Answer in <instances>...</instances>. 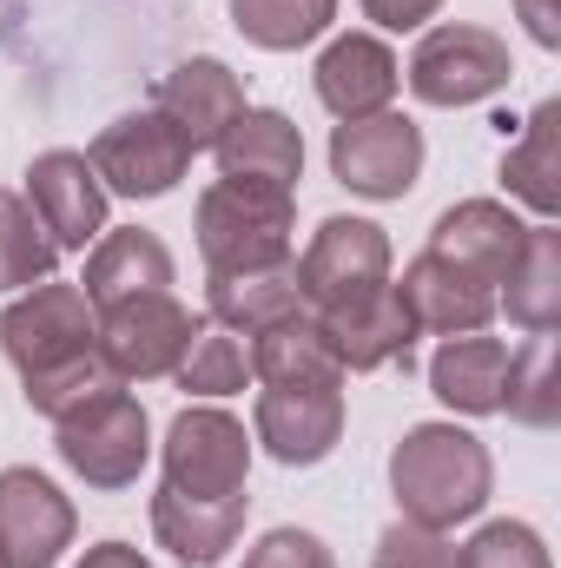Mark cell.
<instances>
[{
    "label": "cell",
    "instance_id": "34",
    "mask_svg": "<svg viewBox=\"0 0 561 568\" xmlns=\"http://www.w3.org/2000/svg\"><path fill=\"white\" fill-rule=\"evenodd\" d=\"M245 568H337V556L324 549V536H310V529H265L258 542H252V556Z\"/></svg>",
    "mask_w": 561,
    "mask_h": 568
},
{
    "label": "cell",
    "instance_id": "28",
    "mask_svg": "<svg viewBox=\"0 0 561 568\" xmlns=\"http://www.w3.org/2000/svg\"><path fill=\"white\" fill-rule=\"evenodd\" d=\"M245 351H252V377H258V384H310V377H344V371H337V357L324 351V337H317L310 311H304V317H290V324H278V331H258Z\"/></svg>",
    "mask_w": 561,
    "mask_h": 568
},
{
    "label": "cell",
    "instance_id": "36",
    "mask_svg": "<svg viewBox=\"0 0 561 568\" xmlns=\"http://www.w3.org/2000/svg\"><path fill=\"white\" fill-rule=\"evenodd\" d=\"M516 13L536 47H561V0H516Z\"/></svg>",
    "mask_w": 561,
    "mask_h": 568
},
{
    "label": "cell",
    "instance_id": "12",
    "mask_svg": "<svg viewBox=\"0 0 561 568\" xmlns=\"http://www.w3.org/2000/svg\"><path fill=\"white\" fill-rule=\"evenodd\" d=\"M310 324H317L324 351L337 357V371H410L422 337L397 284H384L357 304H337V311H310Z\"/></svg>",
    "mask_w": 561,
    "mask_h": 568
},
{
    "label": "cell",
    "instance_id": "22",
    "mask_svg": "<svg viewBox=\"0 0 561 568\" xmlns=\"http://www.w3.org/2000/svg\"><path fill=\"white\" fill-rule=\"evenodd\" d=\"M502 384H509V344L502 337H442L429 357V390L456 410V417H496L502 410Z\"/></svg>",
    "mask_w": 561,
    "mask_h": 568
},
{
    "label": "cell",
    "instance_id": "30",
    "mask_svg": "<svg viewBox=\"0 0 561 568\" xmlns=\"http://www.w3.org/2000/svg\"><path fill=\"white\" fill-rule=\"evenodd\" d=\"M172 377H178V390H192V397H232V390H245V384H252V351H245L232 331L198 324Z\"/></svg>",
    "mask_w": 561,
    "mask_h": 568
},
{
    "label": "cell",
    "instance_id": "24",
    "mask_svg": "<svg viewBox=\"0 0 561 568\" xmlns=\"http://www.w3.org/2000/svg\"><path fill=\"white\" fill-rule=\"evenodd\" d=\"M502 185L509 199H522L536 219H555L561 212V100H542L516 140L502 152Z\"/></svg>",
    "mask_w": 561,
    "mask_h": 568
},
{
    "label": "cell",
    "instance_id": "35",
    "mask_svg": "<svg viewBox=\"0 0 561 568\" xmlns=\"http://www.w3.org/2000/svg\"><path fill=\"white\" fill-rule=\"evenodd\" d=\"M364 7V20H377L384 33H410L422 20H436L442 13V0H357Z\"/></svg>",
    "mask_w": 561,
    "mask_h": 568
},
{
    "label": "cell",
    "instance_id": "5",
    "mask_svg": "<svg viewBox=\"0 0 561 568\" xmlns=\"http://www.w3.org/2000/svg\"><path fill=\"white\" fill-rule=\"evenodd\" d=\"M93 331H100V317H93L86 291L67 284V278L33 284V291H20V297L0 311V351H7V364L20 371V384L60 371V364H73V357H86V351H93Z\"/></svg>",
    "mask_w": 561,
    "mask_h": 568
},
{
    "label": "cell",
    "instance_id": "15",
    "mask_svg": "<svg viewBox=\"0 0 561 568\" xmlns=\"http://www.w3.org/2000/svg\"><path fill=\"white\" fill-rule=\"evenodd\" d=\"M522 239H529V225H522L502 199H462V205H449V212L429 225V258H442V265H456L462 278H476V284L496 291V284L509 278Z\"/></svg>",
    "mask_w": 561,
    "mask_h": 568
},
{
    "label": "cell",
    "instance_id": "18",
    "mask_svg": "<svg viewBox=\"0 0 561 568\" xmlns=\"http://www.w3.org/2000/svg\"><path fill=\"white\" fill-rule=\"evenodd\" d=\"M212 152H218V179H238V185L297 192V179H304V133L278 106H245Z\"/></svg>",
    "mask_w": 561,
    "mask_h": 568
},
{
    "label": "cell",
    "instance_id": "6",
    "mask_svg": "<svg viewBox=\"0 0 561 568\" xmlns=\"http://www.w3.org/2000/svg\"><path fill=\"white\" fill-rule=\"evenodd\" d=\"M165 489L178 496H198V503H225V496H245V476H252V436L232 410H212V404H192L178 410L165 429Z\"/></svg>",
    "mask_w": 561,
    "mask_h": 568
},
{
    "label": "cell",
    "instance_id": "33",
    "mask_svg": "<svg viewBox=\"0 0 561 568\" xmlns=\"http://www.w3.org/2000/svg\"><path fill=\"white\" fill-rule=\"evenodd\" d=\"M370 568H456V542L397 516V523L377 536V556H370Z\"/></svg>",
    "mask_w": 561,
    "mask_h": 568
},
{
    "label": "cell",
    "instance_id": "16",
    "mask_svg": "<svg viewBox=\"0 0 561 568\" xmlns=\"http://www.w3.org/2000/svg\"><path fill=\"white\" fill-rule=\"evenodd\" d=\"M317 100L324 113L344 126V120H370V113H390L397 87H404V67L397 53L377 40V33H337L324 53H317Z\"/></svg>",
    "mask_w": 561,
    "mask_h": 568
},
{
    "label": "cell",
    "instance_id": "19",
    "mask_svg": "<svg viewBox=\"0 0 561 568\" xmlns=\"http://www.w3.org/2000/svg\"><path fill=\"white\" fill-rule=\"evenodd\" d=\"M245 516H252V496H225V503H198V496H178V489L152 496L159 549H172L178 562H192V568L225 562L238 549V536H245Z\"/></svg>",
    "mask_w": 561,
    "mask_h": 568
},
{
    "label": "cell",
    "instance_id": "4",
    "mask_svg": "<svg viewBox=\"0 0 561 568\" xmlns=\"http://www.w3.org/2000/svg\"><path fill=\"white\" fill-rule=\"evenodd\" d=\"M53 429H60V443H53L60 463L86 489H133L140 469L152 463V424H145L140 397H126V384L80 404V410H67Z\"/></svg>",
    "mask_w": 561,
    "mask_h": 568
},
{
    "label": "cell",
    "instance_id": "1",
    "mask_svg": "<svg viewBox=\"0 0 561 568\" xmlns=\"http://www.w3.org/2000/svg\"><path fill=\"white\" fill-rule=\"evenodd\" d=\"M489 489H496L489 443L456 424H417L390 449V496H397L404 523H417V529L449 536L456 523L482 516Z\"/></svg>",
    "mask_w": 561,
    "mask_h": 568
},
{
    "label": "cell",
    "instance_id": "25",
    "mask_svg": "<svg viewBox=\"0 0 561 568\" xmlns=\"http://www.w3.org/2000/svg\"><path fill=\"white\" fill-rule=\"evenodd\" d=\"M496 304L509 311V324H522V331H536V337L561 324V232L549 219L529 225V239H522L509 278L496 284Z\"/></svg>",
    "mask_w": 561,
    "mask_h": 568
},
{
    "label": "cell",
    "instance_id": "23",
    "mask_svg": "<svg viewBox=\"0 0 561 568\" xmlns=\"http://www.w3.org/2000/svg\"><path fill=\"white\" fill-rule=\"evenodd\" d=\"M172 284V252L159 232H140V225H120V232H100L93 252H86V304L106 311L120 297H140V291H165Z\"/></svg>",
    "mask_w": 561,
    "mask_h": 568
},
{
    "label": "cell",
    "instance_id": "11",
    "mask_svg": "<svg viewBox=\"0 0 561 568\" xmlns=\"http://www.w3.org/2000/svg\"><path fill=\"white\" fill-rule=\"evenodd\" d=\"M330 172L337 185H350L357 199H404L422 179V126L404 113H370V120H344L330 133Z\"/></svg>",
    "mask_w": 561,
    "mask_h": 568
},
{
    "label": "cell",
    "instance_id": "14",
    "mask_svg": "<svg viewBox=\"0 0 561 568\" xmlns=\"http://www.w3.org/2000/svg\"><path fill=\"white\" fill-rule=\"evenodd\" d=\"M27 205L40 212V225L60 252H86L106 232V185L86 165V152H67V145L40 152L27 165Z\"/></svg>",
    "mask_w": 561,
    "mask_h": 568
},
{
    "label": "cell",
    "instance_id": "7",
    "mask_svg": "<svg viewBox=\"0 0 561 568\" xmlns=\"http://www.w3.org/2000/svg\"><path fill=\"white\" fill-rule=\"evenodd\" d=\"M192 331H198V317L172 291H140V297H120V304L100 311L93 344H100V357L113 364L120 384H152V377L178 371Z\"/></svg>",
    "mask_w": 561,
    "mask_h": 568
},
{
    "label": "cell",
    "instance_id": "17",
    "mask_svg": "<svg viewBox=\"0 0 561 568\" xmlns=\"http://www.w3.org/2000/svg\"><path fill=\"white\" fill-rule=\"evenodd\" d=\"M152 106L185 133L192 152H212V145L225 140V126L245 113V80H238L225 60L198 53V60H178L172 73H159Z\"/></svg>",
    "mask_w": 561,
    "mask_h": 568
},
{
    "label": "cell",
    "instance_id": "20",
    "mask_svg": "<svg viewBox=\"0 0 561 568\" xmlns=\"http://www.w3.org/2000/svg\"><path fill=\"white\" fill-rule=\"evenodd\" d=\"M205 311L218 331L232 337H258V331H278L290 317H304V291H297V265H258V272H212L205 291Z\"/></svg>",
    "mask_w": 561,
    "mask_h": 568
},
{
    "label": "cell",
    "instance_id": "8",
    "mask_svg": "<svg viewBox=\"0 0 561 568\" xmlns=\"http://www.w3.org/2000/svg\"><path fill=\"white\" fill-rule=\"evenodd\" d=\"M290 265H297L304 311H337L390 284V239L370 219H324Z\"/></svg>",
    "mask_w": 561,
    "mask_h": 568
},
{
    "label": "cell",
    "instance_id": "32",
    "mask_svg": "<svg viewBox=\"0 0 561 568\" xmlns=\"http://www.w3.org/2000/svg\"><path fill=\"white\" fill-rule=\"evenodd\" d=\"M456 568H555V562H549V542L529 523H482L456 549Z\"/></svg>",
    "mask_w": 561,
    "mask_h": 568
},
{
    "label": "cell",
    "instance_id": "29",
    "mask_svg": "<svg viewBox=\"0 0 561 568\" xmlns=\"http://www.w3.org/2000/svg\"><path fill=\"white\" fill-rule=\"evenodd\" d=\"M502 410L522 429H555L561 424V351L542 331L522 357H509V384H502Z\"/></svg>",
    "mask_w": 561,
    "mask_h": 568
},
{
    "label": "cell",
    "instance_id": "9",
    "mask_svg": "<svg viewBox=\"0 0 561 568\" xmlns=\"http://www.w3.org/2000/svg\"><path fill=\"white\" fill-rule=\"evenodd\" d=\"M86 165L120 199H159L192 172V145L159 106H140V113H120L113 126H100V140L86 145Z\"/></svg>",
    "mask_w": 561,
    "mask_h": 568
},
{
    "label": "cell",
    "instance_id": "31",
    "mask_svg": "<svg viewBox=\"0 0 561 568\" xmlns=\"http://www.w3.org/2000/svg\"><path fill=\"white\" fill-rule=\"evenodd\" d=\"M106 390H120V377H113V364L100 357V344L86 351V357H73V364H60V371H47V377H27V404L40 410V417H67V410H80V404H93V397H106Z\"/></svg>",
    "mask_w": 561,
    "mask_h": 568
},
{
    "label": "cell",
    "instance_id": "37",
    "mask_svg": "<svg viewBox=\"0 0 561 568\" xmlns=\"http://www.w3.org/2000/svg\"><path fill=\"white\" fill-rule=\"evenodd\" d=\"M73 568H152V562H145L133 542H100V549H86Z\"/></svg>",
    "mask_w": 561,
    "mask_h": 568
},
{
    "label": "cell",
    "instance_id": "10",
    "mask_svg": "<svg viewBox=\"0 0 561 568\" xmlns=\"http://www.w3.org/2000/svg\"><path fill=\"white\" fill-rule=\"evenodd\" d=\"M252 443L284 469H310L344 443V377H310V384H265L252 410Z\"/></svg>",
    "mask_w": 561,
    "mask_h": 568
},
{
    "label": "cell",
    "instance_id": "38",
    "mask_svg": "<svg viewBox=\"0 0 561 568\" xmlns=\"http://www.w3.org/2000/svg\"><path fill=\"white\" fill-rule=\"evenodd\" d=\"M0 568H7V556H0Z\"/></svg>",
    "mask_w": 561,
    "mask_h": 568
},
{
    "label": "cell",
    "instance_id": "27",
    "mask_svg": "<svg viewBox=\"0 0 561 568\" xmlns=\"http://www.w3.org/2000/svg\"><path fill=\"white\" fill-rule=\"evenodd\" d=\"M330 20H337V0H232V27L265 53H297L324 40Z\"/></svg>",
    "mask_w": 561,
    "mask_h": 568
},
{
    "label": "cell",
    "instance_id": "13",
    "mask_svg": "<svg viewBox=\"0 0 561 568\" xmlns=\"http://www.w3.org/2000/svg\"><path fill=\"white\" fill-rule=\"evenodd\" d=\"M73 503L40 469H0V556L7 568H53L73 549Z\"/></svg>",
    "mask_w": 561,
    "mask_h": 568
},
{
    "label": "cell",
    "instance_id": "3",
    "mask_svg": "<svg viewBox=\"0 0 561 568\" xmlns=\"http://www.w3.org/2000/svg\"><path fill=\"white\" fill-rule=\"evenodd\" d=\"M404 80H410V93H417L422 106L456 113V106L496 100V93L516 80V60H509V40H502V33L469 27V20H442V27H429L417 40Z\"/></svg>",
    "mask_w": 561,
    "mask_h": 568
},
{
    "label": "cell",
    "instance_id": "2",
    "mask_svg": "<svg viewBox=\"0 0 561 568\" xmlns=\"http://www.w3.org/2000/svg\"><path fill=\"white\" fill-rule=\"evenodd\" d=\"M192 232H198V258H205V272H258V265L290 258L297 205H290V192H272V185L218 179V185L198 192V205H192Z\"/></svg>",
    "mask_w": 561,
    "mask_h": 568
},
{
    "label": "cell",
    "instance_id": "21",
    "mask_svg": "<svg viewBox=\"0 0 561 568\" xmlns=\"http://www.w3.org/2000/svg\"><path fill=\"white\" fill-rule=\"evenodd\" d=\"M404 304H410V317H417V331H436V337H469V331H489V317H496V291L476 278H462L456 265H442V258H410L404 265Z\"/></svg>",
    "mask_w": 561,
    "mask_h": 568
},
{
    "label": "cell",
    "instance_id": "26",
    "mask_svg": "<svg viewBox=\"0 0 561 568\" xmlns=\"http://www.w3.org/2000/svg\"><path fill=\"white\" fill-rule=\"evenodd\" d=\"M60 272V245L47 239L40 212L27 205V192L0 185V291H33Z\"/></svg>",
    "mask_w": 561,
    "mask_h": 568
}]
</instances>
